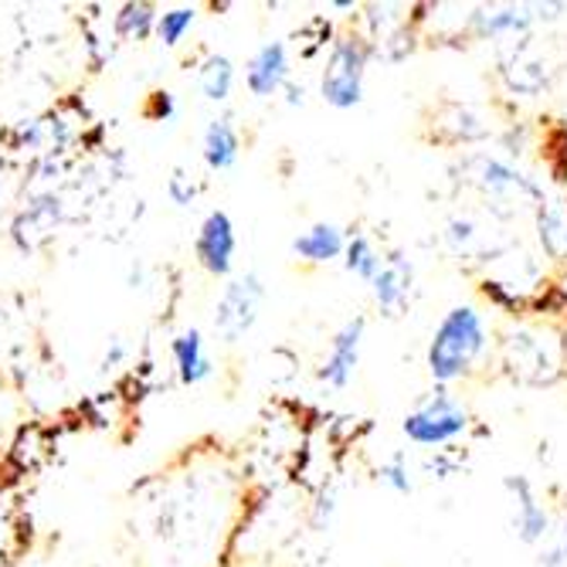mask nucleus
<instances>
[{"instance_id": "12", "label": "nucleus", "mask_w": 567, "mask_h": 567, "mask_svg": "<svg viewBox=\"0 0 567 567\" xmlns=\"http://www.w3.org/2000/svg\"><path fill=\"white\" fill-rule=\"evenodd\" d=\"M506 486L520 496V517H517V530H520V537H524L527 544L540 540V537H544V530H547V517H544V509L537 506V499H534L530 486H527L524 480H509Z\"/></svg>"}, {"instance_id": "13", "label": "nucleus", "mask_w": 567, "mask_h": 567, "mask_svg": "<svg viewBox=\"0 0 567 567\" xmlns=\"http://www.w3.org/2000/svg\"><path fill=\"white\" fill-rule=\"evenodd\" d=\"M235 82V69L225 55H212L200 69V92L208 95L212 102H225Z\"/></svg>"}, {"instance_id": "11", "label": "nucleus", "mask_w": 567, "mask_h": 567, "mask_svg": "<svg viewBox=\"0 0 567 567\" xmlns=\"http://www.w3.org/2000/svg\"><path fill=\"white\" fill-rule=\"evenodd\" d=\"M408 282H411V269L401 262V255H394V259L374 276V296L384 309H398L404 292H408Z\"/></svg>"}, {"instance_id": "14", "label": "nucleus", "mask_w": 567, "mask_h": 567, "mask_svg": "<svg viewBox=\"0 0 567 567\" xmlns=\"http://www.w3.org/2000/svg\"><path fill=\"white\" fill-rule=\"evenodd\" d=\"M153 28H157V14H153L150 4H126L116 14V31L123 38H146Z\"/></svg>"}, {"instance_id": "4", "label": "nucleus", "mask_w": 567, "mask_h": 567, "mask_svg": "<svg viewBox=\"0 0 567 567\" xmlns=\"http://www.w3.org/2000/svg\"><path fill=\"white\" fill-rule=\"evenodd\" d=\"M259 299H262V282L259 276H245V279H235L225 296L218 299V313H215V330L235 343L238 337H245L259 317Z\"/></svg>"}, {"instance_id": "10", "label": "nucleus", "mask_w": 567, "mask_h": 567, "mask_svg": "<svg viewBox=\"0 0 567 567\" xmlns=\"http://www.w3.org/2000/svg\"><path fill=\"white\" fill-rule=\"evenodd\" d=\"M204 161H208L212 171H228L238 161V133L231 126L228 116L215 120L204 133Z\"/></svg>"}, {"instance_id": "16", "label": "nucleus", "mask_w": 567, "mask_h": 567, "mask_svg": "<svg viewBox=\"0 0 567 567\" xmlns=\"http://www.w3.org/2000/svg\"><path fill=\"white\" fill-rule=\"evenodd\" d=\"M194 18H197L194 8H177V11L157 14V38H161L167 48L181 44V38H184V31L194 24Z\"/></svg>"}, {"instance_id": "9", "label": "nucleus", "mask_w": 567, "mask_h": 567, "mask_svg": "<svg viewBox=\"0 0 567 567\" xmlns=\"http://www.w3.org/2000/svg\"><path fill=\"white\" fill-rule=\"evenodd\" d=\"M292 251L309 262H330L340 251H347V241H343V231L337 225H317L292 241Z\"/></svg>"}, {"instance_id": "22", "label": "nucleus", "mask_w": 567, "mask_h": 567, "mask_svg": "<svg viewBox=\"0 0 567 567\" xmlns=\"http://www.w3.org/2000/svg\"><path fill=\"white\" fill-rule=\"evenodd\" d=\"M289 102H292V106H296V102H302V89L289 85Z\"/></svg>"}, {"instance_id": "21", "label": "nucleus", "mask_w": 567, "mask_h": 567, "mask_svg": "<svg viewBox=\"0 0 567 567\" xmlns=\"http://www.w3.org/2000/svg\"><path fill=\"white\" fill-rule=\"evenodd\" d=\"M126 360V343L116 337V340H110V350H106V357H102V368L106 371H113V368H120Z\"/></svg>"}, {"instance_id": "5", "label": "nucleus", "mask_w": 567, "mask_h": 567, "mask_svg": "<svg viewBox=\"0 0 567 567\" xmlns=\"http://www.w3.org/2000/svg\"><path fill=\"white\" fill-rule=\"evenodd\" d=\"M235 225L225 212H212L204 218L200 231H197V241H194V251L200 266L208 269L212 276H228L231 272V255H235Z\"/></svg>"}, {"instance_id": "19", "label": "nucleus", "mask_w": 567, "mask_h": 567, "mask_svg": "<svg viewBox=\"0 0 567 567\" xmlns=\"http://www.w3.org/2000/svg\"><path fill=\"white\" fill-rule=\"evenodd\" d=\"M527 21H530V18L520 14V11H503V14H489V18L483 21V28L493 31V34H499V31H509V28H524Z\"/></svg>"}, {"instance_id": "20", "label": "nucleus", "mask_w": 567, "mask_h": 567, "mask_svg": "<svg viewBox=\"0 0 567 567\" xmlns=\"http://www.w3.org/2000/svg\"><path fill=\"white\" fill-rule=\"evenodd\" d=\"M381 476H384V483L394 486L398 493H408V489H411V480H408V470H404V458H401V455H394V458L388 462Z\"/></svg>"}, {"instance_id": "18", "label": "nucleus", "mask_w": 567, "mask_h": 567, "mask_svg": "<svg viewBox=\"0 0 567 567\" xmlns=\"http://www.w3.org/2000/svg\"><path fill=\"white\" fill-rule=\"evenodd\" d=\"M143 116L146 120H157V123L171 120L174 116V95L171 92H150V102L143 106Z\"/></svg>"}, {"instance_id": "15", "label": "nucleus", "mask_w": 567, "mask_h": 567, "mask_svg": "<svg viewBox=\"0 0 567 567\" xmlns=\"http://www.w3.org/2000/svg\"><path fill=\"white\" fill-rule=\"evenodd\" d=\"M347 269L357 272L360 279H371V282H374V276L381 272V259H378V251L371 248L368 238H360V235H357V238L347 245Z\"/></svg>"}, {"instance_id": "1", "label": "nucleus", "mask_w": 567, "mask_h": 567, "mask_svg": "<svg viewBox=\"0 0 567 567\" xmlns=\"http://www.w3.org/2000/svg\"><path fill=\"white\" fill-rule=\"evenodd\" d=\"M486 333H483V320L480 313H473L470 306H458L442 320V327L435 330L432 350H429V368L435 381H452L466 371L476 353L483 350Z\"/></svg>"}, {"instance_id": "6", "label": "nucleus", "mask_w": 567, "mask_h": 567, "mask_svg": "<svg viewBox=\"0 0 567 567\" xmlns=\"http://www.w3.org/2000/svg\"><path fill=\"white\" fill-rule=\"evenodd\" d=\"M289 79V59H286V44L272 41V44H262L255 51V59L248 62V89L255 95H272L286 85Z\"/></svg>"}, {"instance_id": "8", "label": "nucleus", "mask_w": 567, "mask_h": 567, "mask_svg": "<svg viewBox=\"0 0 567 567\" xmlns=\"http://www.w3.org/2000/svg\"><path fill=\"white\" fill-rule=\"evenodd\" d=\"M171 353L177 360V371H181V381L184 384H200L204 378H212V360L204 357V347H200V333L197 330L181 333L171 343Z\"/></svg>"}, {"instance_id": "2", "label": "nucleus", "mask_w": 567, "mask_h": 567, "mask_svg": "<svg viewBox=\"0 0 567 567\" xmlns=\"http://www.w3.org/2000/svg\"><path fill=\"white\" fill-rule=\"evenodd\" d=\"M466 429V411L449 394H435L404 419V435L419 445H442Z\"/></svg>"}, {"instance_id": "3", "label": "nucleus", "mask_w": 567, "mask_h": 567, "mask_svg": "<svg viewBox=\"0 0 567 567\" xmlns=\"http://www.w3.org/2000/svg\"><path fill=\"white\" fill-rule=\"evenodd\" d=\"M360 82H364V48L357 41H340L323 75V99L337 110H350L360 102Z\"/></svg>"}, {"instance_id": "7", "label": "nucleus", "mask_w": 567, "mask_h": 567, "mask_svg": "<svg viewBox=\"0 0 567 567\" xmlns=\"http://www.w3.org/2000/svg\"><path fill=\"white\" fill-rule=\"evenodd\" d=\"M360 337H364V320H350L337 340H333V350L327 357V364L320 371V378L333 388H347L353 368H357V353H360Z\"/></svg>"}, {"instance_id": "17", "label": "nucleus", "mask_w": 567, "mask_h": 567, "mask_svg": "<svg viewBox=\"0 0 567 567\" xmlns=\"http://www.w3.org/2000/svg\"><path fill=\"white\" fill-rule=\"evenodd\" d=\"M167 194H171L174 204H181V208H190L194 197H197V184H194V177L187 171H174L171 181H167Z\"/></svg>"}]
</instances>
